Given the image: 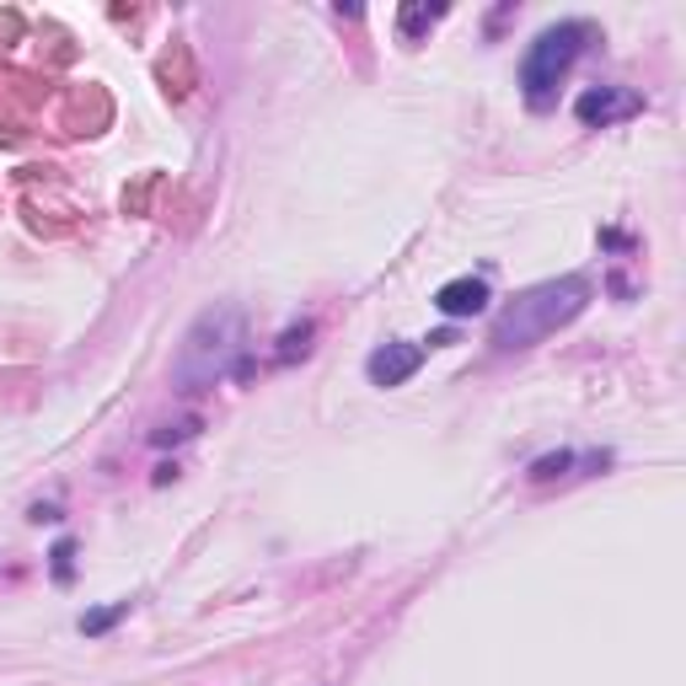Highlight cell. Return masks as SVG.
Returning a JSON list of instances; mask_svg holds the SVG:
<instances>
[{"label":"cell","mask_w":686,"mask_h":686,"mask_svg":"<svg viewBox=\"0 0 686 686\" xmlns=\"http://www.w3.org/2000/svg\"><path fill=\"white\" fill-rule=\"evenodd\" d=\"M242 349H247V317L237 306H209V312L194 317V327H188L183 344H177L172 386H177L183 398H199L209 386H220L226 375L247 381L252 364L242 360Z\"/></svg>","instance_id":"1"},{"label":"cell","mask_w":686,"mask_h":686,"mask_svg":"<svg viewBox=\"0 0 686 686\" xmlns=\"http://www.w3.org/2000/svg\"><path fill=\"white\" fill-rule=\"evenodd\" d=\"M585 306H590V280H585V274L531 284V290H521V295L493 317V333H488V338H493V349H531V344H542L547 333L568 327Z\"/></svg>","instance_id":"2"},{"label":"cell","mask_w":686,"mask_h":686,"mask_svg":"<svg viewBox=\"0 0 686 686\" xmlns=\"http://www.w3.org/2000/svg\"><path fill=\"white\" fill-rule=\"evenodd\" d=\"M596 43V28L590 22H558V28H542L536 39L525 43V59H521V91L531 108H547L558 97L564 76L579 65V54Z\"/></svg>","instance_id":"3"},{"label":"cell","mask_w":686,"mask_h":686,"mask_svg":"<svg viewBox=\"0 0 686 686\" xmlns=\"http://www.w3.org/2000/svg\"><path fill=\"white\" fill-rule=\"evenodd\" d=\"M633 113H644V97L628 91V86H590V91L574 102V119L585 123V129H606V123L633 119Z\"/></svg>","instance_id":"4"},{"label":"cell","mask_w":686,"mask_h":686,"mask_svg":"<svg viewBox=\"0 0 686 686\" xmlns=\"http://www.w3.org/2000/svg\"><path fill=\"white\" fill-rule=\"evenodd\" d=\"M418 364H424V344L392 338V344H381V349L364 360V375H370L375 386H403L407 375H418Z\"/></svg>","instance_id":"5"},{"label":"cell","mask_w":686,"mask_h":686,"mask_svg":"<svg viewBox=\"0 0 686 686\" xmlns=\"http://www.w3.org/2000/svg\"><path fill=\"white\" fill-rule=\"evenodd\" d=\"M488 301H493V290H488L483 274H461V280H445L435 290V312L450 317V323H461V317H483Z\"/></svg>","instance_id":"6"},{"label":"cell","mask_w":686,"mask_h":686,"mask_svg":"<svg viewBox=\"0 0 686 686\" xmlns=\"http://www.w3.org/2000/svg\"><path fill=\"white\" fill-rule=\"evenodd\" d=\"M606 461H611L606 450H585V456H579V450H553V456H536V461L525 467V478H531V483H553V478H568L574 467H596V472H601Z\"/></svg>","instance_id":"7"},{"label":"cell","mask_w":686,"mask_h":686,"mask_svg":"<svg viewBox=\"0 0 686 686\" xmlns=\"http://www.w3.org/2000/svg\"><path fill=\"white\" fill-rule=\"evenodd\" d=\"M306 338H312V323H295V327H284V338H280V349H274V360H280V364H290V360H295V355H306V349H312Z\"/></svg>","instance_id":"8"},{"label":"cell","mask_w":686,"mask_h":686,"mask_svg":"<svg viewBox=\"0 0 686 686\" xmlns=\"http://www.w3.org/2000/svg\"><path fill=\"white\" fill-rule=\"evenodd\" d=\"M123 611H129V601H119V606H102V611H91V617H81V633H86V639H97V633H108V628L119 622Z\"/></svg>","instance_id":"9"},{"label":"cell","mask_w":686,"mask_h":686,"mask_svg":"<svg viewBox=\"0 0 686 686\" xmlns=\"http://www.w3.org/2000/svg\"><path fill=\"white\" fill-rule=\"evenodd\" d=\"M429 22H440V11H418V6H403V39H418Z\"/></svg>","instance_id":"10"},{"label":"cell","mask_w":686,"mask_h":686,"mask_svg":"<svg viewBox=\"0 0 686 686\" xmlns=\"http://www.w3.org/2000/svg\"><path fill=\"white\" fill-rule=\"evenodd\" d=\"M70 574H76V542H59V547H54V579L65 585Z\"/></svg>","instance_id":"11"},{"label":"cell","mask_w":686,"mask_h":686,"mask_svg":"<svg viewBox=\"0 0 686 686\" xmlns=\"http://www.w3.org/2000/svg\"><path fill=\"white\" fill-rule=\"evenodd\" d=\"M188 435H199V418H183V424H166V429H156L151 440H156V445H172V440H188Z\"/></svg>","instance_id":"12"}]
</instances>
